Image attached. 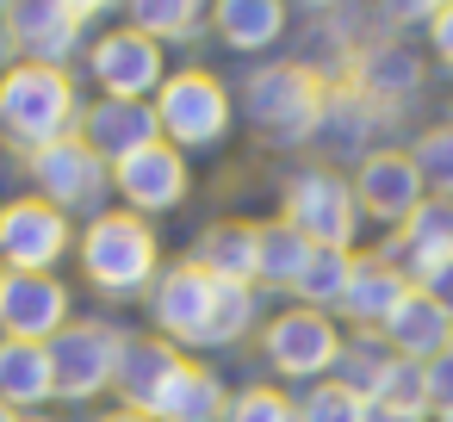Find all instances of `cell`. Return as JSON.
<instances>
[{
  "instance_id": "cell-13",
  "label": "cell",
  "mask_w": 453,
  "mask_h": 422,
  "mask_svg": "<svg viewBox=\"0 0 453 422\" xmlns=\"http://www.w3.org/2000/svg\"><path fill=\"white\" fill-rule=\"evenodd\" d=\"M63 329H69V286L57 273H7V292H0V335L50 348Z\"/></svg>"
},
{
  "instance_id": "cell-36",
  "label": "cell",
  "mask_w": 453,
  "mask_h": 422,
  "mask_svg": "<svg viewBox=\"0 0 453 422\" xmlns=\"http://www.w3.org/2000/svg\"><path fill=\"white\" fill-rule=\"evenodd\" d=\"M428 50H434V63L453 75V0H447V7H434V19H428Z\"/></svg>"
},
{
  "instance_id": "cell-23",
  "label": "cell",
  "mask_w": 453,
  "mask_h": 422,
  "mask_svg": "<svg viewBox=\"0 0 453 422\" xmlns=\"http://www.w3.org/2000/svg\"><path fill=\"white\" fill-rule=\"evenodd\" d=\"M391 366H397V354L385 348V335L379 329H354L348 341H342V354H335V385L342 391H354L360 403H379L385 397V385H391Z\"/></svg>"
},
{
  "instance_id": "cell-30",
  "label": "cell",
  "mask_w": 453,
  "mask_h": 422,
  "mask_svg": "<svg viewBox=\"0 0 453 422\" xmlns=\"http://www.w3.org/2000/svg\"><path fill=\"white\" fill-rule=\"evenodd\" d=\"M410 156H416V168H422V187H428L434 199H453V125L422 131Z\"/></svg>"
},
{
  "instance_id": "cell-47",
  "label": "cell",
  "mask_w": 453,
  "mask_h": 422,
  "mask_svg": "<svg viewBox=\"0 0 453 422\" xmlns=\"http://www.w3.org/2000/svg\"><path fill=\"white\" fill-rule=\"evenodd\" d=\"M434 7H447V0H434Z\"/></svg>"
},
{
  "instance_id": "cell-9",
  "label": "cell",
  "mask_w": 453,
  "mask_h": 422,
  "mask_svg": "<svg viewBox=\"0 0 453 422\" xmlns=\"http://www.w3.org/2000/svg\"><path fill=\"white\" fill-rule=\"evenodd\" d=\"M119 354H125V335L112 323H69L50 341V385H57V397H69V403L100 397L112 385V372H119Z\"/></svg>"
},
{
  "instance_id": "cell-41",
  "label": "cell",
  "mask_w": 453,
  "mask_h": 422,
  "mask_svg": "<svg viewBox=\"0 0 453 422\" xmlns=\"http://www.w3.org/2000/svg\"><path fill=\"white\" fill-rule=\"evenodd\" d=\"M13 69V44H7V32H0V75Z\"/></svg>"
},
{
  "instance_id": "cell-27",
  "label": "cell",
  "mask_w": 453,
  "mask_h": 422,
  "mask_svg": "<svg viewBox=\"0 0 453 422\" xmlns=\"http://www.w3.org/2000/svg\"><path fill=\"white\" fill-rule=\"evenodd\" d=\"M255 255H261V286H280V292H292L298 286V273L311 267V242L292 230V224H255Z\"/></svg>"
},
{
  "instance_id": "cell-6",
  "label": "cell",
  "mask_w": 453,
  "mask_h": 422,
  "mask_svg": "<svg viewBox=\"0 0 453 422\" xmlns=\"http://www.w3.org/2000/svg\"><path fill=\"white\" fill-rule=\"evenodd\" d=\"M230 119H236L230 88H224L218 75H205V69H180V75H168V81H162V94H156L162 143H174L180 156L224 143V137H230Z\"/></svg>"
},
{
  "instance_id": "cell-33",
  "label": "cell",
  "mask_w": 453,
  "mask_h": 422,
  "mask_svg": "<svg viewBox=\"0 0 453 422\" xmlns=\"http://www.w3.org/2000/svg\"><path fill=\"white\" fill-rule=\"evenodd\" d=\"M379 403H403V410H422V416H428V379H422V360H397Z\"/></svg>"
},
{
  "instance_id": "cell-40",
  "label": "cell",
  "mask_w": 453,
  "mask_h": 422,
  "mask_svg": "<svg viewBox=\"0 0 453 422\" xmlns=\"http://www.w3.org/2000/svg\"><path fill=\"white\" fill-rule=\"evenodd\" d=\"M94 422H156V416H143V410H125V403H119V410H106V416H94Z\"/></svg>"
},
{
  "instance_id": "cell-10",
  "label": "cell",
  "mask_w": 453,
  "mask_h": 422,
  "mask_svg": "<svg viewBox=\"0 0 453 422\" xmlns=\"http://www.w3.org/2000/svg\"><path fill=\"white\" fill-rule=\"evenodd\" d=\"M88 75H94V88H100V100H137V106H150V94H162V81H168V57H162V44H150L143 32H106L94 50H88Z\"/></svg>"
},
{
  "instance_id": "cell-34",
  "label": "cell",
  "mask_w": 453,
  "mask_h": 422,
  "mask_svg": "<svg viewBox=\"0 0 453 422\" xmlns=\"http://www.w3.org/2000/svg\"><path fill=\"white\" fill-rule=\"evenodd\" d=\"M422 379H428V410L447 416L453 410V348L434 354V360H422Z\"/></svg>"
},
{
  "instance_id": "cell-29",
  "label": "cell",
  "mask_w": 453,
  "mask_h": 422,
  "mask_svg": "<svg viewBox=\"0 0 453 422\" xmlns=\"http://www.w3.org/2000/svg\"><path fill=\"white\" fill-rule=\"evenodd\" d=\"M348 273H354V255H342V249H317L292 292L304 298V311H335L342 292H348Z\"/></svg>"
},
{
  "instance_id": "cell-48",
  "label": "cell",
  "mask_w": 453,
  "mask_h": 422,
  "mask_svg": "<svg viewBox=\"0 0 453 422\" xmlns=\"http://www.w3.org/2000/svg\"><path fill=\"white\" fill-rule=\"evenodd\" d=\"M0 7H7V0H0Z\"/></svg>"
},
{
  "instance_id": "cell-17",
  "label": "cell",
  "mask_w": 453,
  "mask_h": 422,
  "mask_svg": "<svg viewBox=\"0 0 453 422\" xmlns=\"http://www.w3.org/2000/svg\"><path fill=\"white\" fill-rule=\"evenodd\" d=\"M75 137L112 168V162H125V156L162 143V125H156V106H137V100H94V106H81Z\"/></svg>"
},
{
  "instance_id": "cell-28",
  "label": "cell",
  "mask_w": 453,
  "mask_h": 422,
  "mask_svg": "<svg viewBox=\"0 0 453 422\" xmlns=\"http://www.w3.org/2000/svg\"><path fill=\"white\" fill-rule=\"evenodd\" d=\"M125 13H131V32H143L150 44H180L199 32L205 0H125Z\"/></svg>"
},
{
  "instance_id": "cell-43",
  "label": "cell",
  "mask_w": 453,
  "mask_h": 422,
  "mask_svg": "<svg viewBox=\"0 0 453 422\" xmlns=\"http://www.w3.org/2000/svg\"><path fill=\"white\" fill-rule=\"evenodd\" d=\"M304 7H342V0H304Z\"/></svg>"
},
{
  "instance_id": "cell-24",
  "label": "cell",
  "mask_w": 453,
  "mask_h": 422,
  "mask_svg": "<svg viewBox=\"0 0 453 422\" xmlns=\"http://www.w3.org/2000/svg\"><path fill=\"white\" fill-rule=\"evenodd\" d=\"M50 397H57V385H50V348L0 335V403H7V410H38Z\"/></svg>"
},
{
  "instance_id": "cell-44",
  "label": "cell",
  "mask_w": 453,
  "mask_h": 422,
  "mask_svg": "<svg viewBox=\"0 0 453 422\" xmlns=\"http://www.w3.org/2000/svg\"><path fill=\"white\" fill-rule=\"evenodd\" d=\"M19 422H50V416H19Z\"/></svg>"
},
{
  "instance_id": "cell-16",
  "label": "cell",
  "mask_w": 453,
  "mask_h": 422,
  "mask_svg": "<svg viewBox=\"0 0 453 422\" xmlns=\"http://www.w3.org/2000/svg\"><path fill=\"white\" fill-rule=\"evenodd\" d=\"M379 255L397 261V273H403L410 286H422L428 273H441V267L453 261V199H422V205L397 224V236H391Z\"/></svg>"
},
{
  "instance_id": "cell-11",
  "label": "cell",
  "mask_w": 453,
  "mask_h": 422,
  "mask_svg": "<svg viewBox=\"0 0 453 422\" xmlns=\"http://www.w3.org/2000/svg\"><path fill=\"white\" fill-rule=\"evenodd\" d=\"M261 354L280 379H323L342 354V335L323 311H280L261 329Z\"/></svg>"
},
{
  "instance_id": "cell-4",
  "label": "cell",
  "mask_w": 453,
  "mask_h": 422,
  "mask_svg": "<svg viewBox=\"0 0 453 422\" xmlns=\"http://www.w3.org/2000/svg\"><path fill=\"white\" fill-rule=\"evenodd\" d=\"M242 106H249V125L261 137H273V143H311L323 131L329 94H323L317 69H304L292 57V63H261L249 75V88H242Z\"/></svg>"
},
{
  "instance_id": "cell-35",
  "label": "cell",
  "mask_w": 453,
  "mask_h": 422,
  "mask_svg": "<svg viewBox=\"0 0 453 422\" xmlns=\"http://www.w3.org/2000/svg\"><path fill=\"white\" fill-rule=\"evenodd\" d=\"M434 19V0H379V26L397 32V26H428Z\"/></svg>"
},
{
  "instance_id": "cell-26",
  "label": "cell",
  "mask_w": 453,
  "mask_h": 422,
  "mask_svg": "<svg viewBox=\"0 0 453 422\" xmlns=\"http://www.w3.org/2000/svg\"><path fill=\"white\" fill-rule=\"evenodd\" d=\"M354 88H360V100H372V106L385 112L391 100H410V94L422 88V63H416L410 50H372V57H360Z\"/></svg>"
},
{
  "instance_id": "cell-1",
  "label": "cell",
  "mask_w": 453,
  "mask_h": 422,
  "mask_svg": "<svg viewBox=\"0 0 453 422\" xmlns=\"http://www.w3.org/2000/svg\"><path fill=\"white\" fill-rule=\"evenodd\" d=\"M255 286H224L211 273H199L193 261H174L156 273L150 286V317L162 329V341L180 348H230L255 329Z\"/></svg>"
},
{
  "instance_id": "cell-31",
  "label": "cell",
  "mask_w": 453,
  "mask_h": 422,
  "mask_svg": "<svg viewBox=\"0 0 453 422\" xmlns=\"http://www.w3.org/2000/svg\"><path fill=\"white\" fill-rule=\"evenodd\" d=\"M298 422H366V403L354 391H342L335 379H317L298 397Z\"/></svg>"
},
{
  "instance_id": "cell-37",
  "label": "cell",
  "mask_w": 453,
  "mask_h": 422,
  "mask_svg": "<svg viewBox=\"0 0 453 422\" xmlns=\"http://www.w3.org/2000/svg\"><path fill=\"white\" fill-rule=\"evenodd\" d=\"M416 292H428V298H434V304L447 311V323H453V261H447L441 273H428V280H422Z\"/></svg>"
},
{
  "instance_id": "cell-5",
  "label": "cell",
  "mask_w": 453,
  "mask_h": 422,
  "mask_svg": "<svg viewBox=\"0 0 453 422\" xmlns=\"http://www.w3.org/2000/svg\"><path fill=\"white\" fill-rule=\"evenodd\" d=\"M280 224H292L311 249H342L354 255V236H360V205H354V187L335 174V168H304L286 180L280 193Z\"/></svg>"
},
{
  "instance_id": "cell-2",
  "label": "cell",
  "mask_w": 453,
  "mask_h": 422,
  "mask_svg": "<svg viewBox=\"0 0 453 422\" xmlns=\"http://www.w3.org/2000/svg\"><path fill=\"white\" fill-rule=\"evenodd\" d=\"M75 125H81V94H75L69 69L13 63L0 75V143L38 156V150L75 137Z\"/></svg>"
},
{
  "instance_id": "cell-39",
  "label": "cell",
  "mask_w": 453,
  "mask_h": 422,
  "mask_svg": "<svg viewBox=\"0 0 453 422\" xmlns=\"http://www.w3.org/2000/svg\"><path fill=\"white\" fill-rule=\"evenodd\" d=\"M366 422H428V416L403 410V403H366Z\"/></svg>"
},
{
  "instance_id": "cell-32",
  "label": "cell",
  "mask_w": 453,
  "mask_h": 422,
  "mask_svg": "<svg viewBox=\"0 0 453 422\" xmlns=\"http://www.w3.org/2000/svg\"><path fill=\"white\" fill-rule=\"evenodd\" d=\"M224 422H298V403L273 385H249L242 397H230V416Z\"/></svg>"
},
{
  "instance_id": "cell-46",
  "label": "cell",
  "mask_w": 453,
  "mask_h": 422,
  "mask_svg": "<svg viewBox=\"0 0 453 422\" xmlns=\"http://www.w3.org/2000/svg\"><path fill=\"white\" fill-rule=\"evenodd\" d=\"M441 422H453V410H447V416H441Z\"/></svg>"
},
{
  "instance_id": "cell-15",
  "label": "cell",
  "mask_w": 453,
  "mask_h": 422,
  "mask_svg": "<svg viewBox=\"0 0 453 422\" xmlns=\"http://www.w3.org/2000/svg\"><path fill=\"white\" fill-rule=\"evenodd\" d=\"M0 32H7L13 50H26V63H44V69H63L81 50V19L63 0H7Z\"/></svg>"
},
{
  "instance_id": "cell-12",
  "label": "cell",
  "mask_w": 453,
  "mask_h": 422,
  "mask_svg": "<svg viewBox=\"0 0 453 422\" xmlns=\"http://www.w3.org/2000/svg\"><path fill=\"white\" fill-rule=\"evenodd\" d=\"M112 193H119L137 218H143V211L156 218V211L187 205V193H193V168H187V156H180L174 143H150V150L112 162Z\"/></svg>"
},
{
  "instance_id": "cell-3",
  "label": "cell",
  "mask_w": 453,
  "mask_h": 422,
  "mask_svg": "<svg viewBox=\"0 0 453 422\" xmlns=\"http://www.w3.org/2000/svg\"><path fill=\"white\" fill-rule=\"evenodd\" d=\"M75 255H81L88 286L106 292V298H137V292H150L156 273H162L156 230H150V218H137V211H100V218L75 236Z\"/></svg>"
},
{
  "instance_id": "cell-19",
  "label": "cell",
  "mask_w": 453,
  "mask_h": 422,
  "mask_svg": "<svg viewBox=\"0 0 453 422\" xmlns=\"http://www.w3.org/2000/svg\"><path fill=\"white\" fill-rule=\"evenodd\" d=\"M403 292H410V280L397 273V261H385V255H354V273H348V292H342V317L354 323V329H379L397 304H403Z\"/></svg>"
},
{
  "instance_id": "cell-21",
  "label": "cell",
  "mask_w": 453,
  "mask_h": 422,
  "mask_svg": "<svg viewBox=\"0 0 453 422\" xmlns=\"http://www.w3.org/2000/svg\"><path fill=\"white\" fill-rule=\"evenodd\" d=\"M193 267L211 273V280H224V286H255V273H261L255 224H249V218H218V224H205L199 242H193Z\"/></svg>"
},
{
  "instance_id": "cell-7",
  "label": "cell",
  "mask_w": 453,
  "mask_h": 422,
  "mask_svg": "<svg viewBox=\"0 0 453 422\" xmlns=\"http://www.w3.org/2000/svg\"><path fill=\"white\" fill-rule=\"evenodd\" d=\"M69 249H75V224L38 193L0 205V267L7 273H57Z\"/></svg>"
},
{
  "instance_id": "cell-18",
  "label": "cell",
  "mask_w": 453,
  "mask_h": 422,
  "mask_svg": "<svg viewBox=\"0 0 453 422\" xmlns=\"http://www.w3.org/2000/svg\"><path fill=\"white\" fill-rule=\"evenodd\" d=\"M180 366H187V360H180V348H174V341H162V335H137V341H125V354H119L112 391H119V403H125V410L156 416V403L168 397V385H174V372H180Z\"/></svg>"
},
{
  "instance_id": "cell-22",
  "label": "cell",
  "mask_w": 453,
  "mask_h": 422,
  "mask_svg": "<svg viewBox=\"0 0 453 422\" xmlns=\"http://www.w3.org/2000/svg\"><path fill=\"white\" fill-rule=\"evenodd\" d=\"M218 38L242 57H261L286 38V0H218V13H211Z\"/></svg>"
},
{
  "instance_id": "cell-8",
  "label": "cell",
  "mask_w": 453,
  "mask_h": 422,
  "mask_svg": "<svg viewBox=\"0 0 453 422\" xmlns=\"http://www.w3.org/2000/svg\"><path fill=\"white\" fill-rule=\"evenodd\" d=\"M26 168H32L38 199L57 205L63 218H69V211H94V218H100V205H106V193H112V168H106L81 137H63V143L38 150Z\"/></svg>"
},
{
  "instance_id": "cell-42",
  "label": "cell",
  "mask_w": 453,
  "mask_h": 422,
  "mask_svg": "<svg viewBox=\"0 0 453 422\" xmlns=\"http://www.w3.org/2000/svg\"><path fill=\"white\" fill-rule=\"evenodd\" d=\"M0 422H19V410H7V403H0Z\"/></svg>"
},
{
  "instance_id": "cell-20",
  "label": "cell",
  "mask_w": 453,
  "mask_h": 422,
  "mask_svg": "<svg viewBox=\"0 0 453 422\" xmlns=\"http://www.w3.org/2000/svg\"><path fill=\"white\" fill-rule=\"evenodd\" d=\"M379 335H385V348L397 354V360H434V354H447V341H453V323H447V311L428 298V292H403V304L379 323Z\"/></svg>"
},
{
  "instance_id": "cell-25",
  "label": "cell",
  "mask_w": 453,
  "mask_h": 422,
  "mask_svg": "<svg viewBox=\"0 0 453 422\" xmlns=\"http://www.w3.org/2000/svg\"><path fill=\"white\" fill-rule=\"evenodd\" d=\"M230 416V397H224V379L199 360H187L168 385V397L156 403V422H224Z\"/></svg>"
},
{
  "instance_id": "cell-14",
  "label": "cell",
  "mask_w": 453,
  "mask_h": 422,
  "mask_svg": "<svg viewBox=\"0 0 453 422\" xmlns=\"http://www.w3.org/2000/svg\"><path fill=\"white\" fill-rule=\"evenodd\" d=\"M422 199H428V187H422V168H416L410 150H372L360 162V174H354V205L372 224H391L397 230Z\"/></svg>"
},
{
  "instance_id": "cell-38",
  "label": "cell",
  "mask_w": 453,
  "mask_h": 422,
  "mask_svg": "<svg viewBox=\"0 0 453 422\" xmlns=\"http://www.w3.org/2000/svg\"><path fill=\"white\" fill-rule=\"evenodd\" d=\"M63 7H69V13H75V19L88 26V19H106V13H119L125 0H63Z\"/></svg>"
},
{
  "instance_id": "cell-45",
  "label": "cell",
  "mask_w": 453,
  "mask_h": 422,
  "mask_svg": "<svg viewBox=\"0 0 453 422\" xmlns=\"http://www.w3.org/2000/svg\"><path fill=\"white\" fill-rule=\"evenodd\" d=\"M0 292H7V267H0Z\"/></svg>"
},
{
  "instance_id": "cell-49",
  "label": "cell",
  "mask_w": 453,
  "mask_h": 422,
  "mask_svg": "<svg viewBox=\"0 0 453 422\" xmlns=\"http://www.w3.org/2000/svg\"><path fill=\"white\" fill-rule=\"evenodd\" d=\"M447 348H453V341H447Z\"/></svg>"
}]
</instances>
